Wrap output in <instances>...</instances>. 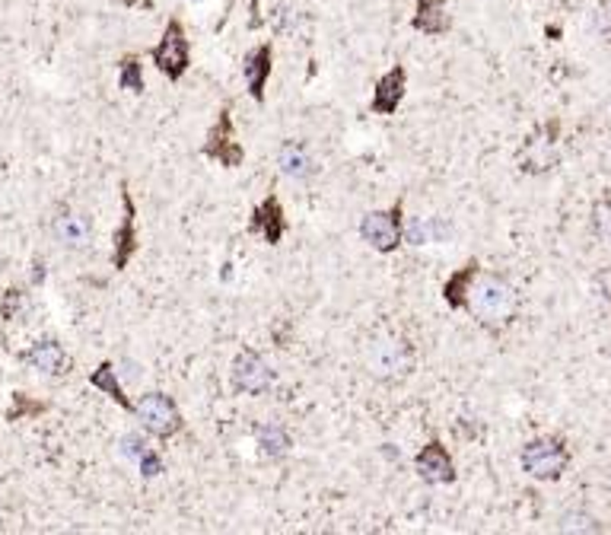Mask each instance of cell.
Returning <instances> with one entry per match:
<instances>
[{"label": "cell", "instance_id": "27", "mask_svg": "<svg viewBox=\"0 0 611 535\" xmlns=\"http://www.w3.org/2000/svg\"><path fill=\"white\" fill-rule=\"evenodd\" d=\"M138 465H140V475L144 478H156L163 472V459H160V453H153V449H146L144 456L138 459Z\"/></svg>", "mask_w": 611, "mask_h": 535}, {"label": "cell", "instance_id": "29", "mask_svg": "<svg viewBox=\"0 0 611 535\" xmlns=\"http://www.w3.org/2000/svg\"><path fill=\"white\" fill-rule=\"evenodd\" d=\"M124 7H153V0H124Z\"/></svg>", "mask_w": 611, "mask_h": 535}, {"label": "cell", "instance_id": "10", "mask_svg": "<svg viewBox=\"0 0 611 535\" xmlns=\"http://www.w3.org/2000/svg\"><path fill=\"white\" fill-rule=\"evenodd\" d=\"M20 360L26 367L38 370V373H45V376H67L73 370V357L64 351L61 341H54V338H42V341L29 345L20 354Z\"/></svg>", "mask_w": 611, "mask_h": 535}, {"label": "cell", "instance_id": "15", "mask_svg": "<svg viewBox=\"0 0 611 535\" xmlns=\"http://www.w3.org/2000/svg\"><path fill=\"white\" fill-rule=\"evenodd\" d=\"M51 233H54V239H58L64 249L80 252V249H87L89 239H93V221L80 211H61L58 217H54V223H51Z\"/></svg>", "mask_w": 611, "mask_h": 535}, {"label": "cell", "instance_id": "24", "mask_svg": "<svg viewBox=\"0 0 611 535\" xmlns=\"http://www.w3.org/2000/svg\"><path fill=\"white\" fill-rule=\"evenodd\" d=\"M592 230H596L598 239L611 242V195H605L592 205Z\"/></svg>", "mask_w": 611, "mask_h": 535}, {"label": "cell", "instance_id": "13", "mask_svg": "<svg viewBox=\"0 0 611 535\" xmlns=\"http://www.w3.org/2000/svg\"><path fill=\"white\" fill-rule=\"evenodd\" d=\"M407 93V71L401 64L389 67L386 74L376 80V89H372V115H395Z\"/></svg>", "mask_w": 611, "mask_h": 535}, {"label": "cell", "instance_id": "4", "mask_svg": "<svg viewBox=\"0 0 611 535\" xmlns=\"http://www.w3.org/2000/svg\"><path fill=\"white\" fill-rule=\"evenodd\" d=\"M519 462L525 475H531L535 481H560L570 465V449L560 437H535L523 447Z\"/></svg>", "mask_w": 611, "mask_h": 535}, {"label": "cell", "instance_id": "5", "mask_svg": "<svg viewBox=\"0 0 611 535\" xmlns=\"http://www.w3.org/2000/svg\"><path fill=\"white\" fill-rule=\"evenodd\" d=\"M134 414L140 418L144 431H150L160 440H169L175 433H182L185 427L182 411H179L175 398L166 396V392H146V396H140V402L134 405Z\"/></svg>", "mask_w": 611, "mask_h": 535}, {"label": "cell", "instance_id": "12", "mask_svg": "<svg viewBox=\"0 0 611 535\" xmlns=\"http://www.w3.org/2000/svg\"><path fill=\"white\" fill-rule=\"evenodd\" d=\"M248 230L262 236L268 246H280V239H284L287 230H290V221H287L284 205H280V198H277V195H268L262 205L255 207Z\"/></svg>", "mask_w": 611, "mask_h": 535}, {"label": "cell", "instance_id": "3", "mask_svg": "<svg viewBox=\"0 0 611 535\" xmlns=\"http://www.w3.org/2000/svg\"><path fill=\"white\" fill-rule=\"evenodd\" d=\"M150 61L153 67L160 71L166 80L179 83L191 67V42L188 32H185L182 20H169L166 29H163L160 42L150 48Z\"/></svg>", "mask_w": 611, "mask_h": 535}, {"label": "cell", "instance_id": "11", "mask_svg": "<svg viewBox=\"0 0 611 535\" xmlns=\"http://www.w3.org/2000/svg\"><path fill=\"white\" fill-rule=\"evenodd\" d=\"M414 465H417V475H421L427 484H452L456 481V462H452L446 443L437 440V437H433L427 447H421Z\"/></svg>", "mask_w": 611, "mask_h": 535}, {"label": "cell", "instance_id": "18", "mask_svg": "<svg viewBox=\"0 0 611 535\" xmlns=\"http://www.w3.org/2000/svg\"><path fill=\"white\" fill-rule=\"evenodd\" d=\"M411 26L423 36H446L449 29V13H446V0H417Z\"/></svg>", "mask_w": 611, "mask_h": 535}, {"label": "cell", "instance_id": "19", "mask_svg": "<svg viewBox=\"0 0 611 535\" xmlns=\"http://www.w3.org/2000/svg\"><path fill=\"white\" fill-rule=\"evenodd\" d=\"M478 272H481L478 258H472V262L462 264L456 274H449V278H446V284H443L446 306H449V309H465L468 290H472V284H474V278H478Z\"/></svg>", "mask_w": 611, "mask_h": 535}, {"label": "cell", "instance_id": "21", "mask_svg": "<svg viewBox=\"0 0 611 535\" xmlns=\"http://www.w3.org/2000/svg\"><path fill=\"white\" fill-rule=\"evenodd\" d=\"M255 440H258V447H262V453L268 456V459H284L293 447L290 433H287V427H280V424H262L255 431Z\"/></svg>", "mask_w": 611, "mask_h": 535}, {"label": "cell", "instance_id": "1", "mask_svg": "<svg viewBox=\"0 0 611 535\" xmlns=\"http://www.w3.org/2000/svg\"><path fill=\"white\" fill-rule=\"evenodd\" d=\"M468 313L478 319V325L490 331L506 329L519 313V294L516 287L509 284L503 274H481L474 278L472 290H468Z\"/></svg>", "mask_w": 611, "mask_h": 535}, {"label": "cell", "instance_id": "20", "mask_svg": "<svg viewBox=\"0 0 611 535\" xmlns=\"http://www.w3.org/2000/svg\"><path fill=\"white\" fill-rule=\"evenodd\" d=\"M89 386H93V389H99V392H105V396H109L112 402L118 405V408L134 411L131 396L124 392V386H121V380H118L115 364H112V360H102L99 367H96L93 373H89Z\"/></svg>", "mask_w": 611, "mask_h": 535}, {"label": "cell", "instance_id": "23", "mask_svg": "<svg viewBox=\"0 0 611 535\" xmlns=\"http://www.w3.org/2000/svg\"><path fill=\"white\" fill-rule=\"evenodd\" d=\"M45 411H48V405L45 402H36V398L26 396V392H13V402H10V408H7V421L10 424H16V421L38 418V414H45Z\"/></svg>", "mask_w": 611, "mask_h": 535}, {"label": "cell", "instance_id": "7", "mask_svg": "<svg viewBox=\"0 0 611 535\" xmlns=\"http://www.w3.org/2000/svg\"><path fill=\"white\" fill-rule=\"evenodd\" d=\"M201 154L207 156V160L226 166V169L242 166V160H246V150H242V144L236 140L233 115H230V109L217 112V121H213V128L207 131V140H204Z\"/></svg>", "mask_w": 611, "mask_h": 535}, {"label": "cell", "instance_id": "26", "mask_svg": "<svg viewBox=\"0 0 611 535\" xmlns=\"http://www.w3.org/2000/svg\"><path fill=\"white\" fill-rule=\"evenodd\" d=\"M22 309H26V294L22 290H7L4 294V303H0V315L7 319V322H13V319H20Z\"/></svg>", "mask_w": 611, "mask_h": 535}, {"label": "cell", "instance_id": "30", "mask_svg": "<svg viewBox=\"0 0 611 535\" xmlns=\"http://www.w3.org/2000/svg\"><path fill=\"white\" fill-rule=\"evenodd\" d=\"M45 278V272H42V262H36V274H32V280H36V284H38V280H42Z\"/></svg>", "mask_w": 611, "mask_h": 535}, {"label": "cell", "instance_id": "14", "mask_svg": "<svg viewBox=\"0 0 611 535\" xmlns=\"http://www.w3.org/2000/svg\"><path fill=\"white\" fill-rule=\"evenodd\" d=\"M271 67H274V48H271V42L255 45L252 52L246 54V61H242V77H246L248 96H252L255 103H264V89H268V80H271Z\"/></svg>", "mask_w": 611, "mask_h": 535}, {"label": "cell", "instance_id": "8", "mask_svg": "<svg viewBox=\"0 0 611 535\" xmlns=\"http://www.w3.org/2000/svg\"><path fill=\"white\" fill-rule=\"evenodd\" d=\"M230 380H233L236 392H246V396H264L271 386H274V370L264 364L262 354L255 351H239L233 360V370H230Z\"/></svg>", "mask_w": 611, "mask_h": 535}, {"label": "cell", "instance_id": "25", "mask_svg": "<svg viewBox=\"0 0 611 535\" xmlns=\"http://www.w3.org/2000/svg\"><path fill=\"white\" fill-rule=\"evenodd\" d=\"M560 529L564 532H598V522L590 514H567L560 516Z\"/></svg>", "mask_w": 611, "mask_h": 535}, {"label": "cell", "instance_id": "16", "mask_svg": "<svg viewBox=\"0 0 611 535\" xmlns=\"http://www.w3.org/2000/svg\"><path fill=\"white\" fill-rule=\"evenodd\" d=\"M277 166L293 182H306V179H313L322 169L315 154L309 150V144H303V140H287L284 147H280V154H277Z\"/></svg>", "mask_w": 611, "mask_h": 535}, {"label": "cell", "instance_id": "17", "mask_svg": "<svg viewBox=\"0 0 611 535\" xmlns=\"http://www.w3.org/2000/svg\"><path fill=\"white\" fill-rule=\"evenodd\" d=\"M554 131H557V121H551L548 128V138L535 134V138L525 140L523 154H519V169L523 172H548L557 163V154H554Z\"/></svg>", "mask_w": 611, "mask_h": 535}, {"label": "cell", "instance_id": "6", "mask_svg": "<svg viewBox=\"0 0 611 535\" xmlns=\"http://www.w3.org/2000/svg\"><path fill=\"white\" fill-rule=\"evenodd\" d=\"M360 236L370 249L379 255H392L405 242V217H401V201H395L389 211H370L360 221Z\"/></svg>", "mask_w": 611, "mask_h": 535}, {"label": "cell", "instance_id": "9", "mask_svg": "<svg viewBox=\"0 0 611 535\" xmlns=\"http://www.w3.org/2000/svg\"><path fill=\"white\" fill-rule=\"evenodd\" d=\"M121 207H124L121 227L115 230V236H112V264H115V272H128V264H131V258L138 255V249H140L138 205H134L128 185H121Z\"/></svg>", "mask_w": 611, "mask_h": 535}, {"label": "cell", "instance_id": "2", "mask_svg": "<svg viewBox=\"0 0 611 535\" xmlns=\"http://www.w3.org/2000/svg\"><path fill=\"white\" fill-rule=\"evenodd\" d=\"M366 370L382 382L405 380L414 370V345L401 335L376 338L366 351Z\"/></svg>", "mask_w": 611, "mask_h": 535}, {"label": "cell", "instance_id": "28", "mask_svg": "<svg viewBox=\"0 0 611 535\" xmlns=\"http://www.w3.org/2000/svg\"><path fill=\"white\" fill-rule=\"evenodd\" d=\"M430 233H433V223H430V221H414V223H411V227H407L405 230V239L407 242H414V246H423V242H427L430 239Z\"/></svg>", "mask_w": 611, "mask_h": 535}, {"label": "cell", "instance_id": "22", "mask_svg": "<svg viewBox=\"0 0 611 535\" xmlns=\"http://www.w3.org/2000/svg\"><path fill=\"white\" fill-rule=\"evenodd\" d=\"M118 87L128 89V93H144V64H140V54H124L118 61Z\"/></svg>", "mask_w": 611, "mask_h": 535}]
</instances>
